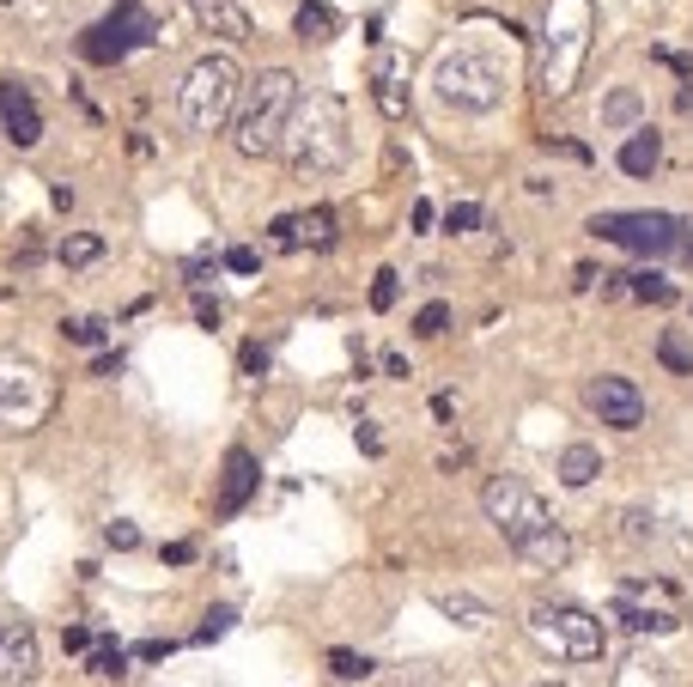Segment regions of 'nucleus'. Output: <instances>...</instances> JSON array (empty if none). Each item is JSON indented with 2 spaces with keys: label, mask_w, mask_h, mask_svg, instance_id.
I'll use <instances>...</instances> for the list:
<instances>
[{
  "label": "nucleus",
  "mask_w": 693,
  "mask_h": 687,
  "mask_svg": "<svg viewBox=\"0 0 693 687\" xmlns=\"http://www.w3.org/2000/svg\"><path fill=\"white\" fill-rule=\"evenodd\" d=\"M238 98H244V67L238 55H201L183 86H177V116L189 134H219L231 116H238Z\"/></svg>",
  "instance_id": "20e7f679"
},
{
  "label": "nucleus",
  "mask_w": 693,
  "mask_h": 687,
  "mask_svg": "<svg viewBox=\"0 0 693 687\" xmlns=\"http://www.w3.org/2000/svg\"><path fill=\"white\" fill-rule=\"evenodd\" d=\"M523 627H529L535 651L554 657V663H602V651H608L602 621L578 602H535Z\"/></svg>",
  "instance_id": "39448f33"
},
{
  "label": "nucleus",
  "mask_w": 693,
  "mask_h": 687,
  "mask_svg": "<svg viewBox=\"0 0 693 687\" xmlns=\"http://www.w3.org/2000/svg\"><path fill=\"white\" fill-rule=\"evenodd\" d=\"M189 13L207 37H225V43H250L256 37V19L244 13V0H189Z\"/></svg>",
  "instance_id": "dca6fc26"
},
{
  "label": "nucleus",
  "mask_w": 693,
  "mask_h": 687,
  "mask_svg": "<svg viewBox=\"0 0 693 687\" xmlns=\"http://www.w3.org/2000/svg\"><path fill=\"white\" fill-rule=\"evenodd\" d=\"M189 560H195V542H171L165 548V566H189Z\"/></svg>",
  "instance_id": "c03bdc74"
},
{
  "label": "nucleus",
  "mask_w": 693,
  "mask_h": 687,
  "mask_svg": "<svg viewBox=\"0 0 693 687\" xmlns=\"http://www.w3.org/2000/svg\"><path fill=\"white\" fill-rule=\"evenodd\" d=\"M639 116H645V98H639L633 86H621V92L602 98V128H639Z\"/></svg>",
  "instance_id": "4be33fe9"
},
{
  "label": "nucleus",
  "mask_w": 693,
  "mask_h": 687,
  "mask_svg": "<svg viewBox=\"0 0 693 687\" xmlns=\"http://www.w3.org/2000/svg\"><path fill=\"white\" fill-rule=\"evenodd\" d=\"M231 621H238V608H207V621H201V633H195V645H213V639H225L231 633Z\"/></svg>",
  "instance_id": "2f4dec72"
},
{
  "label": "nucleus",
  "mask_w": 693,
  "mask_h": 687,
  "mask_svg": "<svg viewBox=\"0 0 693 687\" xmlns=\"http://www.w3.org/2000/svg\"><path fill=\"white\" fill-rule=\"evenodd\" d=\"M195 323H201V329H219V323H225V304L207 298V292H195Z\"/></svg>",
  "instance_id": "e433bc0d"
},
{
  "label": "nucleus",
  "mask_w": 693,
  "mask_h": 687,
  "mask_svg": "<svg viewBox=\"0 0 693 687\" xmlns=\"http://www.w3.org/2000/svg\"><path fill=\"white\" fill-rule=\"evenodd\" d=\"M396 298H402V274H396V268H383V274L371 280V311H390Z\"/></svg>",
  "instance_id": "473e14b6"
},
{
  "label": "nucleus",
  "mask_w": 693,
  "mask_h": 687,
  "mask_svg": "<svg viewBox=\"0 0 693 687\" xmlns=\"http://www.w3.org/2000/svg\"><path fill=\"white\" fill-rule=\"evenodd\" d=\"M590 31H596V7L590 0H548V61H542V86L548 98H566L584 73L590 55Z\"/></svg>",
  "instance_id": "423d86ee"
},
{
  "label": "nucleus",
  "mask_w": 693,
  "mask_h": 687,
  "mask_svg": "<svg viewBox=\"0 0 693 687\" xmlns=\"http://www.w3.org/2000/svg\"><path fill=\"white\" fill-rule=\"evenodd\" d=\"M49 402H55V390L31 359H0V426L25 432L49 414Z\"/></svg>",
  "instance_id": "9d476101"
},
{
  "label": "nucleus",
  "mask_w": 693,
  "mask_h": 687,
  "mask_svg": "<svg viewBox=\"0 0 693 687\" xmlns=\"http://www.w3.org/2000/svg\"><path fill=\"white\" fill-rule=\"evenodd\" d=\"M104 542H110L116 554H128V548H140V529H134L128 517H116V523H104Z\"/></svg>",
  "instance_id": "c9c22d12"
},
{
  "label": "nucleus",
  "mask_w": 693,
  "mask_h": 687,
  "mask_svg": "<svg viewBox=\"0 0 693 687\" xmlns=\"http://www.w3.org/2000/svg\"><path fill=\"white\" fill-rule=\"evenodd\" d=\"M663 165V134L657 128H633L627 140H621V171L627 177H651Z\"/></svg>",
  "instance_id": "a211bd4d"
},
{
  "label": "nucleus",
  "mask_w": 693,
  "mask_h": 687,
  "mask_svg": "<svg viewBox=\"0 0 693 687\" xmlns=\"http://www.w3.org/2000/svg\"><path fill=\"white\" fill-rule=\"evenodd\" d=\"M256 487H262V463L244 450V444H231L225 450V475H219V493H213V511L219 517H238L250 499H256Z\"/></svg>",
  "instance_id": "f8f14e48"
},
{
  "label": "nucleus",
  "mask_w": 693,
  "mask_h": 687,
  "mask_svg": "<svg viewBox=\"0 0 693 687\" xmlns=\"http://www.w3.org/2000/svg\"><path fill=\"white\" fill-rule=\"evenodd\" d=\"M614 621L627 633H675L681 627V596L663 578H627L614 590Z\"/></svg>",
  "instance_id": "1a4fd4ad"
},
{
  "label": "nucleus",
  "mask_w": 693,
  "mask_h": 687,
  "mask_svg": "<svg viewBox=\"0 0 693 687\" xmlns=\"http://www.w3.org/2000/svg\"><path fill=\"white\" fill-rule=\"evenodd\" d=\"M432 86H438V98L450 110H475L481 116V110H493L505 98V67L493 55H481V49H450L432 67Z\"/></svg>",
  "instance_id": "0eeeda50"
},
{
  "label": "nucleus",
  "mask_w": 693,
  "mask_h": 687,
  "mask_svg": "<svg viewBox=\"0 0 693 687\" xmlns=\"http://www.w3.org/2000/svg\"><path fill=\"white\" fill-rule=\"evenodd\" d=\"M329 675L335 681H365V675H377V663L365 651H329Z\"/></svg>",
  "instance_id": "c85d7f7f"
},
{
  "label": "nucleus",
  "mask_w": 693,
  "mask_h": 687,
  "mask_svg": "<svg viewBox=\"0 0 693 687\" xmlns=\"http://www.w3.org/2000/svg\"><path fill=\"white\" fill-rule=\"evenodd\" d=\"M0 7H13V0H0Z\"/></svg>",
  "instance_id": "09e8293b"
},
{
  "label": "nucleus",
  "mask_w": 693,
  "mask_h": 687,
  "mask_svg": "<svg viewBox=\"0 0 693 687\" xmlns=\"http://www.w3.org/2000/svg\"><path fill=\"white\" fill-rule=\"evenodd\" d=\"M432 219H438V213H432V201H414V232H426Z\"/></svg>",
  "instance_id": "49530a36"
},
{
  "label": "nucleus",
  "mask_w": 693,
  "mask_h": 687,
  "mask_svg": "<svg viewBox=\"0 0 693 687\" xmlns=\"http://www.w3.org/2000/svg\"><path fill=\"white\" fill-rule=\"evenodd\" d=\"M584 402H590V414H596L602 426H614V432H639V426H645V396H639L633 377H621V371L590 377Z\"/></svg>",
  "instance_id": "9b49d317"
},
{
  "label": "nucleus",
  "mask_w": 693,
  "mask_h": 687,
  "mask_svg": "<svg viewBox=\"0 0 693 687\" xmlns=\"http://www.w3.org/2000/svg\"><path fill=\"white\" fill-rule=\"evenodd\" d=\"M481 511H487V523L505 536V548H511L523 566H535V572H560V566L572 560L566 523L548 511V499L535 493L529 481H517V475H493V481L481 487Z\"/></svg>",
  "instance_id": "f257e3e1"
},
{
  "label": "nucleus",
  "mask_w": 693,
  "mask_h": 687,
  "mask_svg": "<svg viewBox=\"0 0 693 687\" xmlns=\"http://www.w3.org/2000/svg\"><path fill=\"white\" fill-rule=\"evenodd\" d=\"M207 274H213V250H201V256H189V262H183V286H201Z\"/></svg>",
  "instance_id": "ea45409f"
},
{
  "label": "nucleus",
  "mask_w": 693,
  "mask_h": 687,
  "mask_svg": "<svg viewBox=\"0 0 693 687\" xmlns=\"http://www.w3.org/2000/svg\"><path fill=\"white\" fill-rule=\"evenodd\" d=\"M371 104L383 110V122H408V61H396L390 49L371 61Z\"/></svg>",
  "instance_id": "2eb2a0df"
},
{
  "label": "nucleus",
  "mask_w": 693,
  "mask_h": 687,
  "mask_svg": "<svg viewBox=\"0 0 693 687\" xmlns=\"http://www.w3.org/2000/svg\"><path fill=\"white\" fill-rule=\"evenodd\" d=\"M140 657H146V663H159V657H171V639H146V645H140Z\"/></svg>",
  "instance_id": "a18cd8bd"
},
{
  "label": "nucleus",
  "mask_w": 693,
  "mask_h": 687,
  "mask_svg": "<svg viewBox=\"0 0 693 687\" xmlns=\"http://www.w3.org/2000/svg\"><path fill=\"white\" fill-rule=\"evenodd\" d=\"M627 536H633V542H651V536H657V517H645V511H627Z\"/></svg>",
  "instance_id": "a19ab883"
},
{
  "label": "nucleus",
  "mask_w": 693,
  "mask_h": 687,
  "mask_svg": "<svg viewBox=\"0 0 693 687\" xmlns=\"http://www.w3.org/2000/svg\"><path fill=\"white\" fill-rule=\"evenodd\" d=\"M681 262L693 268V219H681Z\"/></svg>",
  "instance_id": "de8ad7c7"
},
{
  "label": "nucleus",
  "mask_w": 693,
  "mask_h": 687,
  "mask_svg": "<svg viewBox=\"0 0 693 687\" xmlns=\"http://www.w3.org/2000/svg\"><path fill=\"white\" fill-rule=\"evenodd\" d=\"M0 128H7V140L19 152H31L43 140V116H37V98L25 80H0Z\"/></svg>",
  "instance_id": "ddd939ff"
},
{
  "label": "nucleus",
  "mask_w": 693,
  "mask_h": 687,
  "mask_svg": "<svg viewBox=\"0 0 693 687\" xmlns=\"http://www.w3.org/2000/svg\"><path fill=\"white\" fill-rule=\"evenodd\" d=\"M590 238L621 244V250H633V256L669 262V256H681V219H675V213H596V219H590Z\"/></svg>",
  "instance_id": "6e6552de"
},
{
  "label": "nucleus",
  "mask_w": 693,
  "mask_h": 687,
  "mask_svg": "<svg viewBox=\"0 0 693 687\" xmlns=\"http://www.w3.org/2000/svg\"><path fill=\"white\" fill-rule=\"evenodd\" d=\"M61 335H67L73 347H104V341H110V323H104V317H61Z\"/></svg>",
  "instance_id": "bb28decb"
},
{
  "label": "nucleus",
  "mask_w": 693,
  "mask_h": 687,
  "mask_svg": "<svg viewBox=\"0 0 693 687\" xmlns=\"http://www.w3.org/2000/svg\"><path fill=\"white\" fill-rule=\"evenodd\" d=\"M268 244H274V250H304V225H298V213H280V219L268 225Z\"/></svg>",
  "instance_id": "7c9ffc66"
},
{
  "label": "nucleus",
  "mask_w": 693,
  "mask_h": 687,
  "mask_svg": "<svg viewBox=\"0 0 693 687\" xmlns=\"http://www.w3.org/2000/svg\"><path fill=\"white\" fill-rule=\"evenodd\" d=\"M238 365H244V377H262V371H268V347H262V341H244Z\"/></svg>",
  "instance_id": "4c0bfd02"
},
{
  "label": "nucleus",
  "mask_w": 693,
  "mask_h": 687,
  "mask_svg": "<svg viewBox=\"0 0 693 687\" xmlns=\"http://www.w3.org/2000/svg\"><path fill=\"white\" fill-rule=\"evenodd\" d=\"M286 159L298 177H335L353 152V134H347V104L335 92H304L292 122H286Z\"/></svg>",
  "instance_id": "7ed1b4c3"
},
{
  "label": "nucleus",
  "mask_w": 693,
  "mask_h": 687,
  "mask_svg": "<svg viewBox=\"0 0 693 687\" xmlns=\"http://www.w3.org/2000/svg\"><path fill=\"white\" fill-rule=\"evenodd\" d=\"M657 359H663V365H669L675 377H693V347H687V341H681L675 329H669V335L657 341Z\"/></svg>",
  "instance_id": "c756f323"
},
{
  "label": "nucleus",
  "mask_w": 693,
  "mask_h": 687,
  "mask_svg": "<svg viewBox=\"0 0 693 687\" xmlns=\"http://www.w3.org/2000/svg\"><path fill=\"white\" fill-rule=\"evenodd\" d=\"M61 268H92L98 256H104V238L98 232H73V238H61Z\"/></svg>",
  "instance_id": "b1692460"
},
{
  "label": "nucleus",
  "mask_w": 693,
  "mask_h": 687,
  "mask_svg": "<svg viewBox=\"0 0 693 687\" xmlns=\"http://www.w3.org/2000/svg\"><path fill=\"white\" fill-rule=\"evenodd\" d=\"M92 645H98V639H92L86 627H67V633H61V651H92Z\"/></svg>",
  "instance_id": "37998d69"
},
{
  "label": "nucleus",
  "mask_w": 693,
  "mask_h": 687,
  "mask_svg": "<svg viewBox=\"0 0 693 687\" xmlns=\"http://www.w3.org/2000/svg\"><path fill=\"white\" fill-rule=\"evenodd\" d=\"M37 633L31 621H0V687H13V681H37Z\"/></svg>",
  "instance_id": "4468645a"
},
{
  "label": "nucleus",
  "mask_w": 693,
  "mask_h": 687,
  "mask_svg": "<svg viewBox=\"0 0 693 687\" xmlns=\"http://www.w3.org/2000/svg\"><path fill=\"white\" fill-rule=\"evenodd\" d=\"M554 475H560V487H590V481L602 475V450H596V444H566L560 463H554Z\"/></svg>",
  "instance_id": "6ab92c4d"
},
{
  "label": "nucleus",
  "mask_w": 693,
  "mask_h": 687,
  "mask_svg": "<svg viewBox=\"0 0 693 687\" xmlns=\"http://www.w3.org/2000/svg\"><path fill=\"white\" fill-rule=\"evenodd\" d=\"M475 225H481V207H475V201L444 207V232H450V238H456V232H475Z\"/></svg>",
  "instance_id": "72a5a7b5"
},
{
  "label": "nucleus",
  "mask_w": 693,
  "mask_h": 687,
  "mask_svg": "<svg viewBox=\"0 0 693 687\" xmlns=\"http://www.w3.org/2000/svg\"><path fill=\"white\" fill-rule=\"evenodd\" d=\"M627 292H633V298H645V304H675V286H669L657 268H639V274H627Z\"/></svg>",
  "instance_id": "a878e982"
},
{
  "label": "nucleus",
  "mask_w": 693,
  "mask_h": 687,
  "mask_svg": "<svg viewBox=\"0 0 693 687\" xmlns=\"http://www.w3.org/2000/svg\"><path fill=\"white\" fill-rule=\"evenodd\" d=\"M292 31H298V43H335V37H341V19L323 7V0H304V7L292 13Z\"/></svg>",
  "instance_id": "aec40b11"
},
{
  "label": "nucleus",
  "mask_w": 693,
  "mask_h": 687,
  "mask_svg": "<svg viewBox=\"0 0 693 687\" xmlns=\"http://www.w3.org/2000/svg\"><path fill=\"white\" fill-rule=\"evenodd\" d=\"M225 268H231V274H256V268H262V256H256L250 244H238V250H225Z\"/></svg>",
  "instance_id": "58836bf2"
},
{
  "label": "nucleus",
  "mask_w": 693,
  "mask_h": 687,
  "mask_svg": "<svg viewBox=\"0 0 693 687\" xmlns=\"http://www.w3.org/2000/svg\"><path fill=\"white\" fill-rule=\"evenodd\" d=\"M98 681H122L128 675V651L122 645H92V663H86Z\"/></svg>",
  "instance_id": "cd10ccee"
},
{
  "label": "nucleus",
  "mask_w": 693,
  "mask_h": 687,
  "mask_svg": "<svg viewBox=\"0 0 693 687\" xmlns=\"http://www.w3.org/2000/svg\"><path fill=\"white\" fill-rule=\"evenodd\" d=\"M298 225H304V250H335V207L298 213Z\"/></svg>",
  "instance_id": "393cba45"
},
{
  "label": "nucleus",
  "mask_w": 693,
  "mask_h": 687,
  "mask_svg": "<svg viewBox=\"0 0 693 687\" xmlns=\"http://www.w3.org/2000/svg\"><path fill=\"white\" fill-rule=\"evenodd\" d=\"M80 55H86L92 67H116V61H128V43H122V37L98 19V25H86V31H80Z\"/></svg>",
  "instance_id": "412c9836"
},
{
  "label": "nucleus",
  "mask_w": 693,
  "mask_h": 687,
  "mask_svg": "<svg viewBox=\"0 0 693 687\" xmlns=\"http://www.w3.org/2000/svg\"><path fill=\"white\" fill-rule=\"evenodd\" d=\"M104 25H110V31H116L122 43H128V55H134V49H146V43H159V37H165V25H159V13H152V7H146V0H116V7L104 13Z\"/></svg>",
  "instance_id": "f3484780"
},
{
  "label": "nucleus",
  "mask_w": 693,
  "mask_h": 687,
  "mask_svg": "<svg viewBox=\"0 0 693 687\" xmlns=\"http://www.w3.org/2000/svg\"><path fill=\"white\" fill-rule=\"evenodd\" d=\"M450 329V311H444V304H426V311L414 317V335H426V341H438Z\"/></svg>",
  "instance_id": "f704fd0d"
},
{
  "label": "nucleus",
  "mask_w": 693,
  "mask_h": 687,
  "mask_svg": "<svg viewBox=\"0 0 693 687\" xmlns=\"http://www.w3.org/2000/svg\"><path fill=\"white\" fill-rule=\"evenodd\" d=\"M304 86L292 67H262L256 80L244 86L238 98V116H231V146L244 152V159H274V152L286 146V122L298 110Z\"/></svg>",
  "instance_id": "f03ea898"
},
{
  "label": "nucleus",
  "mask_w": 693,
  "mask_h": 687,
  "mask_svg": "<svg viewBox=\"0 0 693 687\" xmlns=\"http://www.w3.org/2000/svg\"><path fill=\"white\" fill-rule=\"evenodd\" d=\"M432 602L444 608L450 621H462V627H487V621H493V608H487V602H475V596H456V590H438Z\"/></svg>",
  "instance_id": "5701e85b"
},
{
  "label": "nucleus",
  "mask_w": 693,
  "mask_h": 687,
  "mask_svg": "<svg viewBox=\"0 0 693 687\" xmlns=\"http://www.w3.org/2000/svg\"><path fill=\"white\" fill-rule=\"evenodd\" d=\"M122 365H128L122 353H98V359H92V377H122Z\"/></svg>",
  "instance_id": "79ce46f5"
}]
</instances>
